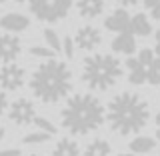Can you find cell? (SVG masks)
Returning <instances> with one entry per match:
<instances>
[{
    "label": "cell",
    "instance_id": "6da1fadb",
    "mask_svg": "<svg viewBox=\"0 0 160 156\" xmlns=\"http://www.w3.org/2000/svg\"><path fill=\"white\" fill-rule=\"evenodd\" d=\"M150 106L136 92H120L108 102L106 120L110 128L120 136L138 134L148 124Z\"/></svg>",
    "mask_w": 160,
    "mask_h": 156
},
{
    "label": "cell",
    "instance_id": "7a4b0ae2",
    "mask_svg": "<svg viewBox=\"0 0 160 156\" xmlns=\"http://www.w3.org/2000/svg\"><path fill=\"white\" fill-rule=\"evenodd\" d=\"M30 90L40 102L56 104L72 90V72L66 62L46 58L30 76Z\"/></svg>",
    "mask_w": 160,
    "mask_h": 156
},
{
    "label": "cell",
    "instance_id": "3957f363",
    "mask_svg": "<svg viewBox=\"0 0 160 156\" xmlns=\"http://www.w3.org/2000/svg\"><path fill=\"white\" fill-rule=\"evenodd\" d=\"M62 126L74 136H84L98 130L106 120V108L92 94H74L60 112Z\"/></svg>",
    "mask_w": 160,
    "mask_h": 156
},
{
    "label": "cell",
    "instance_id": "277c9868",
    "mask_svg": "<svg viewBox=\"0 0 160 156\" xmlns=\"http://www.w3.org/2000/svg\"><path fill=\"white\" fill-rule=\"evenodd\" d=\"M122 76V62L112 54H90L82 62V80L90 90L112 88Z\"/></svg>",
    "mask_w": 160,
    "mask_h": 156
},
{
    "label": "cell",
    "instance_id": "5b68a950",
    "mask_svg": "<svg viewBox=\"0 0 160 156\" xmlns=\"http://www.w3.org/2000/svg\"><path fill=\"white\" fill-rule=\"evenodd\" d=\"M128 82L134 86H158L160 84V54L156 50L142 48L136 56L126 60Z\"/></svg>",
    "mask_w": 160,
    "mask_h": 156
},
{
    "label": "cell",
    "instance_id": "8992f818",
    "mask_svg": "<svg viewBox=\"0 0 160 156\" xmlns=\"http://www.w3.org/2000/svg\"><path fill=\"white\" fill-rule=\"evenodd\" d=\"M28 8L40 22L54 24L68 16L72 0H28Z\"/></svg>",
    "mask_w": 160,
    "mask_h": 156
},
{
    "label": "cell",
    "instance_id": "52a82bcc",
    "mask_svg": "<svg viewBox=\"0 0 160 156\" xmlns=\"http://www.w3.org/2000/svg\"><path fill=\"white\" fill-rule=\"evenodd\" d=\"M26 82V72H24L22 66L14 62H4V66L0 68V86L4 90H20Z\"/></svg>",
    "mask_w": 160,
    "mask_h": 156
},
{
    "label": "cell",
    "instance_id": "ba28073f",
    "mask_svg": "<svg viewBox=\"0 0 160 156\" xmlns=\"http://www.w3.org/2000/svg\"><path fill=\"white\" fill-rule=\"evenodd\" d=\"M8 116L16 126H28V124H32L34 118H36V108H34V104L30 102L28 98H18L10 104Z\"/></svg>",
    "mask_w": 160,
    "mask_h": 156
},
{
    "label": "cell",
    "instance_id": "9c48e42d",
    "mask_svg": "<svg viewBox=\"0 0 160 156\" xmlns=\"http://www.w3.org/2000/svg\"><path fill=\"white\" fill-rule=\"evenodd\" d=\"M74 42H76V48L84 50V52H92V50H96L100 46V42H102V34H100V30L96 26H80L76 30V34H74Z\"/></svg>",
    "mask_w": 160,
    "mask_h": 156
},
{
    "label": "cell",
    "instance_id": "30bf717a",
    "mask_svg": "<svg viewBox=\"0 0 160 156\" xmlns=\"http://www.w3.org/2000/svg\"><path fill=\"white\" fill-rule=\"evenodd\" d=\"M22 52V42L14 34L0 36V62H14Z\"/></svg>",
    "mask_w": 160,
    "mask_h": 156
},
{
    "label": "cell",
    "instance_id": "8fae6325",
    "mask_svg": "<svg viewBox=\"0 0 160 156\" xmlns=\"http://www.w3.org/2000/svg\"><path fill=\"white\" fill-rule=\"evenodd\" d=\"M130 20H132V16L126 12V8H116L114 12H110L106 20H104V28L110 30V32H126V30H130ZM132 32V30H130Z\"/></svg>",
    "mask_w": 160,
    "mask_h": 156
},
{
    "label": "cell",
    "instance_id": "7c38bea8",
    "mask_svg": "<svg viewBox=\"0 0 160 156\" xmlns=\"http://www.w3.org/2000/svg\"><path fill=\"white\" fill-rule=\"evenodd\" d=\"M112 50L116 54H124V56H132L136 52V34L126 30V32H118L112 40Z\"/></svg>",
    "mask_w": 160,
    "mask_h": 156
},
{
    "label": "cell",
    "instance_id": "4fadbf2b",
    "mask_svg": "<svg viewBox=\"0 0 160 156\" xmlns=\"http://www.w3.org/2000/svg\"><path fill=\"white\" fill-rule=\"evenodd\" d=\"M28 26H30L28 16L18 14V12H8L0 18V28L8 30V32H24Z\"/></svg>",
    "mask_w": 160,
    "mask_h": 156
},
{
    "label": "cell",
    "instance_id": "5bb4252c",
    "mask_svg": "<svg viewBox=\"0 0 160 156\" xmlns=\"http://www.w3.org/2000/svg\"><path fill=\"white\" fill-rule=\"evenodd\" d=\"M104 6L106 2L104 0H76V10L82 18H98L100 14L104 12Z\"/></svg>",
    "mask_w": 160,
    "mask_h": 156
},
{
    "label": "cell",
    "instance_id": "9a60e30c",
    "mask_svg": "<svg viewBox=\"0 0 160 156\" xmlns=\"http://www.w3.org/2000/svg\"><path fill=\"white\" fill-rule=\"evenodd\" d=\"M130 30H132L136 36H150V34H152V22H150V16H148V14H144V12L132 14Z\"/></svg>",
    "mask_w": 160,
    "mask_h": 156
},
{
    "label": "cell",
    "instance_id": "2e32d148",
    "mask_svg": "<svg viewBox=\"0 0 160 156\" xmlns=\"http://www.w3.org/2000/svg\"><path fill=\"white\" fill-rule=\"evenodd\" d=\"M84 156H112V146L104 138H94L92 142L86 144Z\"/></svg>",
    "mask_w": 160,
    "mask_h": 156
},
{
    "label": "cell",
    "instance_id": "e0dca14e",
    "mask_svg": "<svg viewBox=\"0 0 160 156\" xmlns=\"http://www.w3.org/2000/svg\"><path fill=\"white\" fill-rule=\"evenodd\" d=\"M52 156H80V146L72 138H60L52 150Z\"/></svg>",
    "mask_w": 160,
    "mask_h": 156
},
{
    "label": "cell",
    "instance_id": "ac0fdd59",
    "mask_svg": "<svg viewBox=\"0 0 160 156\" xmlns=\"http://www.w3.org/2000/svg\"><path fill=\"white\" fill-rule=\"evenodd\" d=\"M154 146H156V140L150 136H136L128 144L130 152H134V154H148L154 150Z\"/></svg>",
    "mask_w": 160,
    "mask_h": 156
},
{
    "label": "cell",
    "instance_id": "d6986e66",
    "mask_svg": "<svg viewBox=\"0 0 160 156\" xmlns=\"http://www.w3.org/2000/svg\"><path fill=\"white\" fill-rule=\"evenodd\" d=\"M52 138L50 132H44V130H38V132H30L26 136H22V144H44Z\"/></svg>",
    "mask_w": 160,
    "mask_h": 156
},
{
    "label": "cell",
    "instance_id": "ffe728a7",
    "mask_svg": "<svg viewBox=\"0 0 160 156\" xmlns=\"http://www.w3.org/2000/svg\"><path fill=\"white\" fill-rule=\"evenodd\" d=\"M44 40H46V44L54 52H62V40H60V36L56 34V30L44 28Z\"/></svg>",
    "mask_w": 160,
    "mask_h": 156
},
{
    "label": "cell",
    "instance_id": "44dd1931",
    "mask_svg": "<svg viewBox=\"0 0 160 156\" xmlns=\"http://www.w3.org/2000/svg\"><path fill=\"white\" fill-rule=\"evenodd\" d=\"M34 124L38 126V130H44V132H50L52 136H54V134L58 132L56 124H52V120H48V118H44V116H36V118H34Z\"/></svg>",
    "mask_w": 160,
    "mask_h": 156
},
{
    "label": "cell",
    "instance_id": "7402d4cb",
    "mask_svg": "<svg viewBox=\"0 0 160 156\" xmlns=\"http://www.w3.org/2000/svg\"><path fill=\"white\" fill-rule=\"evenodd\" d=\"M28 52H30V56L44 58V60H46V58H54V54H56L50 46H32V48L28 50Z\"/></svg>",
    "mask_w": 160,
    "mask_h": 156
},
{
    "label": "cell",
    "instance_id": "603a6c76",
    "mask_svg": "<svg viewBox=\"0 0 160 156\" xmlns=\"http://www.w3.org/2000/svg\"><path fill=\"white\" fill-rule=\"evenodd\" d=\"M148 16L152 20H160V0H142Z\"/></svg>",
    "mask_w": 160,
    "mask_h": 156
},
{
    "label": "cell",
    "instance_id": "cb8c5ba5",
    "mask_svg": "<svg viewBox=\"0 0 160 156\" xmlns=\"http://www.w3.org/2000/svg\"><path fill=\"white\" fill-rule=\"evenodd\" d=\"M62 52L66 54V58H74V52H76V42H74V38L66 36L62 40Z\"/></svg>",
    "mask_w": 160,
    "mask_h": 156
},
{
    "label": "cell",
    "instance_id": "d4e9b609",
    "mask_svg": "<svg viewBox=\"0 0 160 156\" xmlns=\"http://www.w3.org/2000/svg\"><path fill=\"white\" fill-rule=\"evenodd\" d=\"M6 108H8V96L4 90H0V116L6 112Z\"/></svg>",
    "mask_w": 160,
    "mask_h": 156
},
{
    "label": "cell",
    "instance_id": "484cf974",
    "mask_svg": "<svg viewBox=\"0 0 160 156\" xmlns=\"http://www.w3.org/2000/svg\"><path fill=\"white\" fill-rule=\"evenodd\" d=\"M116 4H120L122 8H130V6H136L140 0H114Z\"/></svg>",
    "mask_w": 160,
    "mask_h": 156
},
{
    "label": "cell",
    "instance_id": "4316f807",
    "mask_svg": "<svg viewBox=\"0 0 160 156\" xmlns=\"http://www.w3.org/2000/svg\"><path fill=\"white\" fill-rule=\"evenodd\" d=\"M22 152H20L18 148H6V150H0V156H20Z\"/></svg>",
    "mask_w": 160,
    "mask_h": 156
},
{
    "label": "cell",
    "instance_id": "83f0119b",
    "mask_svg": "<svg viewBox=\"0 0 160 156\" xmlns=\"http://www.w3.org/2000/svg\"><path fill=\"white\" fill-rule=\"evenodd\" d=\"M154 50L160 54V30H156V34H154Z\"/></svg>",
    "mask_w": 160,
    "mask_h": 156
},
{
    "label": "cell",
    "instance_id": "f1b7e54d",
    "mask_svg": "<svg viewBox=\"0 0 160 156\" xmlns=\"http://www.w3.org/2000/svg\"><path fill=\"white\" fill-rule=\"evenodd\" d=\"M156 138H158V142H160V112L156 114Z\"/></svg>",
    "mask_w": 160,
    "mask_h": 156
},
{
    "label": "cell",
    "instance_id": "f546056e",
    "mask_svg": "<svg viewBox=\"0 0 160 156\" xmlns=\"http://www.w3.org/2000/svg\"><path fill=\"white\" fill-rule=\"evenodd\" d=\"M4 134H6V130H4V126H0V142H2V138H4Z\"/></svg>",
    "mask_w": 160,
    "mask_h": 156
},
{
    "label": "cell",
    "instance_id": "4dcf8cb0",
    "mask_svg": "<svg viewBox=\"0 0 160 156\" xmlns=\"http://www.w3.org/2000/svg\"><path fill=\"white\" fill-rule=\"evenodd\" d=\"M118 156H142V154H134V152H130V154H118Z\"/></svg>",
    "mask_w": 160,
    "mask_h": 156
},
{
    "label": "cell",
    "instance_id": "1f68e13d",
    "mask_svg": "<svg viewBox=\"0 0 160 156\" xmlns=\"http://www.w3.org/2000/svg\"><path fill=\"white\" fill-rule=\"evenodd\" d=\"M14 2H18V4H22V2H24V0H14Z\"/></svg>",
    "mask_w": 160,
    "mask_h": 156
},
{
    "label": "cell",
    "instance_id": "d6a6232c",
    "mask_svg": "<svg viewBox=\"0 0 160 156\" xmlns=\"http://www.w3.org/2000/svg\"><path fill=\"white\" fill-rule=\"evenodd\" d=\"M4 2H6V0H0V4H4Z\"/></svg>",
    "mask_w": 160,
    "mask_h": 156
},
{
    "label": "cell",
    "instance_id": "836d02e7",
    "mask_svg": "<svg viewBox=\"0 0 160 156\" xmlns=\"http://www.w3.org/2000/svg\"><path fill=\"white\" fill-rule=\"evenodd\" d=\"M30 156H40V154H30Z\"/></svg>",
    "mask_w": 160,
    "mask_h": 156
}]
</instances>
